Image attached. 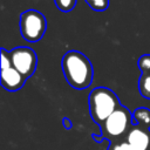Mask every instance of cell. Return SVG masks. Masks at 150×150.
I'll use <instances>...</instances> for the list:
<instances>
[{
  "mask_svg": "<svg viewBox=\"0 0 150 150\" xmlns=\"http://www.w3.org/2000/svg\"><path fill=\"white\" fill-rule=\"evenodd\" d=\"M62 71L67 82L75 89L82 90L93 81V66L89 59L77 50H69L62 56Z\"/></svg>",
  "mask_w": 150,
  "mask_h": 150,
  "instance_id": "obj_1",
  "label": "cell"
},
{
  "mask_svg": "<svg viewBox=\"0 0 150 150\" xmlns=\"http://www.w3.org/2000/svg\"><path fill=\"white\" fill-rule=\"evenodd\" d=\"M91 118L100 125L118 108L120 102L116 94L107 87L94 88L88 97Z\"/></svg>",
  "mask_w": 150,
  "mask_h": 150,
  "instance_id": "obj_2",
  "label": "cell"
},
{
  "mask_svg": "<svg viewBox=\"0 0 150 150\" xmlns=\"http://www.w3.org/2000/svg\"><path fill=\"white\" fill-rule=\"evenodd\" d=\"M132 114L124 107L118 105V108L101 124V137L109 141H116L123 135H127L132 123Z\"/></svg>",
  "mask_w": 150,
  "mask_h": 150,
  "instance_id": "obj_3",
  "label": "cell"
},
{
  "mask_svg": "<svg viewBox=\"0 0 150 150\" xmlns=\"http://www.w3.org/2000/svg\"><path fill=\"white\" fill-rule=\"evenodd\" d=\"M47 28L43 14L36 9H27L20 15V32L28 42H38L42 39Z\"/></svg>",
  "mask_w": 150,
  "mask_h": 150,
  "instance_id": "obj_4",
  "label": "cell"
},
{
  "mask_svg": "<svg viewBox=\"0 0 150 150\" xmlns=\"http://www.w3.org/2000/svg\"><path fill=\"white\" fill-rule=\"evenodd\" d=\"M12 66L25 77L34 74L38 57L35 52L29 47H16L9 52Z\"/></svg>",
  "mask_w": 150,
  "mask_h": 150,
  "instance_id": "obj_5",
  "label": "cell"
},
{
  "mask_svg": "<svg viewBox=\"0 0 150 150\" xmlns=\"http://www.w3.org/2000/svg\"><path fill=\"white\" fill-rule=\"evenodd\" d=\"M125 141L132 150H150V129L131 125L125 135Z\"/></svg>",
  "mask_w": 150,
  "mask_h": 150,
  "instance_id": "obj_6",
  "label": "cell"
},
{
  "mask_svg": "<svg viewBox=\"0 0 150 150\" xmlns=\"http://www.w3.org/2000/svg\"><path fill=\"white\" fill-rule=\"evenodd\" d=\"M26 77L22 76L13 66L7 69H1V86L8 91H15L22 88Z\"/></svg>",
  "mask_w": 150,
  "mask_h": 150,
  "instance_id": "obj_7",
  "label": "cell"
},
{
  "mask_svg": "<svg viewBox=\"0 0 150 150\" xmlns=\"http://www.w3.org/2000/svg\"><path fill=\"white\" fill-rule=\"evenodd\" d=\"M132 125H141L146 129H150V109L141 107L134 110L132 112Z\"/></svg>",
  "mask_w": 150,
  "mask_h": 150,
  "instance_id": "obj_8",
  "label": "cell"
},
{
  "mask_svg": "<svg viewBox=\"0 0 150 150\" xmlns=\"http://www.w3.org/2000/svg\"><path fill=\"white\" fill-rule=\"evenodd\" d=\"M138 90L144 98L150 100V73H145L139 76Z\"/></svg>",
  "mask_w": 150,
  "mask_h": 150,
  "instance_id": "obj_9",
  "label": "cell"
},
{
  "mask_svg": "<svg viewBox=\"0 0 150 150\" xmlns=\"http://www.w3.org/2000/svg\"><path fill=\"white\" fill-rule=\"evenodd\" d=\"M54 2L62 12H70L76 5V0H54Z\"/></svg>",
  "mask_w": 150,
  "mask_h": 150,
  "instance_id": "obj_10",
  "label": "cell"
},
{
  "mask_svg": "<svg viewBox=\"0 0 150 150\" xmlns=\"http://www.w3.org/2000/svg\"><path fill=\"white\" fill-rule=\"evenodd\" d=\"M138 68L142 70V74L150 73V54H144L142 55L138 61H137Z\"/></svg>",
  "mask_w": 150,
  "mask_h": 150,
  "instance_id": "obj_11",
  "label": "cell"
},
{
  "mask_svg": "<svg viewBox=\"0 0 150 150\" xmlns=\"http://www.w3.org/2000/svg\"><path fill=\"white\" fill-rule=\"evenodd\" d=\"M86 2L95 11H104L108 8L109 5V0H86Z\"/></svg>",
  "mask_w": 150,
  "mask_h": 150,
  "instance_id": "obj_12",
  "label": "cell"
},
{
  "mask_svg": "<svg viewBox=\"0 0 150 150\" xmlns=\"http://www.w3.org/2000/svg\"><path fill=\"white\" fill-rule=\"evenodd\" d=\"M0 64H1V69H7V68L12 67V61H11L9 52L5 50L4 48L1 49V61H0Z\"/></svg>",
  "mask_w": 150,
  "mask_h": 150,
  "instance_id": "obj_13",
  "label": "cell"
},
{
  "mask_svg": "<svg viewBox=\"0 0 150 150\" xmlns=\"http://www.w3.org/2000/svg\"><path fill=\"white\" fill-rule=\"evenodd\" d=\"M109 150H132V149L127 141H121V142H117L115 144H111Z\"/></svg>",
  "mask_w": 150,
  "mask_h": 150,
  "instance_id": "obj_14",
  "label": "cell"
},
{
  "mask_svg": "<svg viewBox=\"0 0 150 150\" xmlns=\"http://www.w3.org/2000/svg\"><path fill=\"white\" fill-rule=\"evenodd\" d=\"M63 125H64V128H67V129H70V127H71V123H70V121L66 117V118H63Z\"/></svg>",
  "mask_w": 150,
  "mask_h": 150,
  "instance_id": "obj_15",
  "label": "cell"
}]
</instances>
